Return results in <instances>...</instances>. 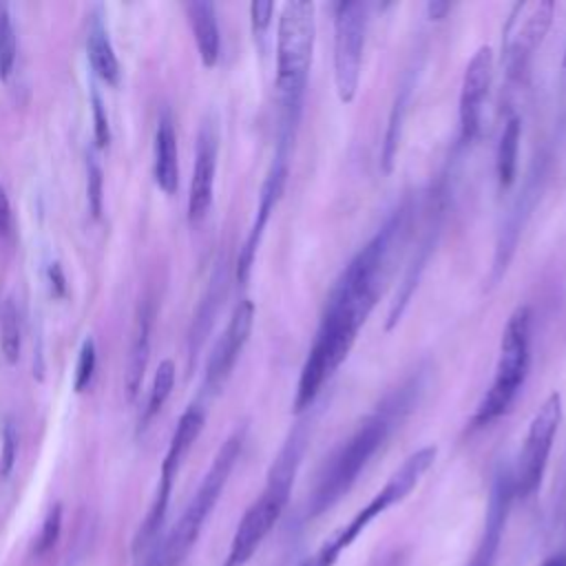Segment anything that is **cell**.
Instances as JSON below:
<instances>
[{"label": "cell", "mask_w": 566, "mask_h": 566, "mask_svg": "<svg viewBox=\"0 0 566 566\" xmlns=\"http://www.w3.org/2000/svg\"><path fill=\"white\" fill-rule=\"evenodd\" d=\"M416 203L405 197L371 234V239L349 259L332 285L325 307L298 374L292 409L296 416L310 411L323 385L347 360L360 327L378 305L398 261L409 243Z\"/></svg>", "instance_id": "1"}, {"label": "cell", "mask_w": 566, "mask_h": 566, "mask_svg": "<svg viewBox=\"0 0 566 566\" xmlns=\"http://www.w3.org/2000/svg\"><path fill=\"white\" fill-rule=\"evenodd\" d=\"M427 387V369L409 374L400 385L389 389L382 400L340 440L318 467L305 502V517L314 520L336 506L356 484L374 455L400 429L416 409Z\"/></svg>", "instance_id": "2"}, {"label": "cell", "mask_w": 566, "mask_h": 566, "mask_svg": "<svg viewBox=\"0 0 566 566\" xmlns=\"http://www.w3.org/2000/svg\"><path fill=\"white\" fill-rule=\"evenodd\" d=\"M316 42V4L290 0L281 7L276 27V142L279 150H294L303 102L307 93Z\"/></svg>", "instance_id": "3"}, {"label": "cell", "mask_w": 566, "mask_h": 566, "mask_svg": "<svg viewBox=\"0 0 566 566\" xmlns=\"http://www.w3.org/2000/svg\"><path fill=\"white\" fill-rule=\"evenodd\" d=\"M310 429H312L310 418L298 420L290 429L287 438L283 440L268 471V480L259 497L248 506V511L237 524L223 566H245L252 559V555L259 551L268 533L274 528V524L281 520L290 502L292 486L310 442Z\"/></svg>", "instance_id": "4"}, {"label": "cell", "mask_w": 566, "mask_h": 566, "mask_svg": "<svg viewBox=\"0 0 566 566\" xmlns=\"http://www.w3.org/2000/svg\"><path fill=\"white\" fill-rule=\"evenodd\" d=\"M531 323L533 314L528 305H520L511 312L502 329L493 380L469 418L471 431L489 427L509 413L520 396L531 369Z\"/></svg>", "instance_id": "5"}, {"label": "cell", "mask_w": 566, "mask_h": 566, "mask_svg": "<svg viewBox=\"0 0 566 566\" xmlns=\"http://www.w3.org/2000/svg\"><path fill=\"white\" fill-rule=\"evenodd\" d=\"M438 455L436 444L420 447L387 478V482L374 493V497L338 531H334L325 542L301 564V566H336L340 555L360 537V533L382 513L407 500V495L420 484L424 473L433 467Z\"/></svg>", "instance_id": "6"}, {"label": "cell", "mask_w": 566, "mask_h": 566, "mask_svg": "<svg viewBox=\"0 0 566 566\" xmlns=\"http://www.w3.org/2000/svg\"><path fill=\"white\" fill-rule=\"evenodd\" d=\"M243 440H245V427L230 433L226 438V442L219 447V451H217L208 473L203 475L197 493L192 495L184 515L172 526L166 544L161 546V553H159L155 566H181V562L190 553L192 544L197 542L210 511L214 509L217 500L223 493V486H226V482H228V478H230V473H232V469H234V464L241 455Z\"/></svg>", "instance_id": "7"}, {"label": "cell", "mask_w": 566, "mask_h": 566, "mask_svg": "<svg viewBox=\"0 0 566 566\" xmlns=\"http://www.w3.org/2000/svg\"><path fill=\"white\" fill-rule=\"evenodd\" d=\"M553 13V0H528L513 4L502 29V71L509 88L526 82L531 62L551 29Z\"/></svg>", "instance_id": "8"}, {"label": "cell", "mask_w": 566, "mask_h": 566, "mask_svg": "<svg viewBox=\"0 0 566 566\" xmlns=\"http://www.w3.org/2000/svg\"><path fill=\"white\" fill-rule=\"evenodd\" d=\"M367 24V2L334 4V91L343 104H352L358 93Z\"/></svg>", "instance_id": "9"}, {"label": "cell", "mask_w": 566, "mask_h": 566, "mask_svg": "<svg viewBox=\"0 0 566 566\" xmlns=\"http://www.w3.org/2000/svg\"><path fill=\"white\" fill-rule=\"evenodd\" d=\"M559 422H562V394L553 391L546 396V400L533 413L528 429H526L524 444L517 455V462L511 469L515 497L526 500V497L535 495V491L539 489Z\"/></svg>", "instance_id": "10"}, {"label": "cell", "mask_w": 566, "mask_h": 566, "mask_svg": "<svg viewBox=\"0 0 566 566\" xmlns=\"http://www.w3.org/2000/svg\"><path fill=\"white\" fill-rule=\"evenodd\" d=\"M290 161H292L290 153L274 150L272 161L268 166V172L263 177V184H261V190H259V199H256L254 219H252V226L248 230V237H245V241H243V245L239 250L237 263H234V274H237V281L241 285H245L248 279H250V272H252V265H254V256L259 252V245H261L263 232L268 228V221H270L274 208L279 206V201L283 197V190H285V184H287V172H290Z\"/></svg>", "instance_id": "11"}, {"label": "cell", "mask_w": 566, "mask_h": 566, "mask_svg": "<svg viewBox=\"0 0 566 566\" xmlns=\"http://www.w3.org/2000/svg\"><path fill=\"white\" fill-rule=\"evenodd\" d=\"M493 66L495 55L489 44H482L471 55L462 84H460V102H458V146L467 148L473 144L482 130V115H484V102L489 97L491 80H493Z\"/></svg>", "instance_id": "12"}, {"label": "cell", "mask_w": 566, "mask_h": 566, "mask_svg": "<svg viewBox=\"0 0 566 566\" xmlns=\"http://www.w3.org/2000/svg\"><path fill=\"white\" fill-rule=\"evenodd\" d=\"M444 188L442 186H436L429 197H427V203H424V230L420 234V241L418 245L413 248V256L405 270V276L402 281L398 283V292L389 305V312H387V323L385 327L391 329L400 323L409 301H411V294L413 290L418 287V281L422 276V270L427 268V261H429V254L433 252L436 248V241H438V234H440V226H442V219H444Z\"/></svg>", "instance_id": "13"}, {"label": "cell", "mask_w": 566, "mask_h": 566, "mask_svg": "<svg viewBox=\"0 0 566 566\" xmlns=\"http://www.w3.org/2000/svg\"><path fill=\"white\" fill-rule=\"evenodd\" d=\"M513 500V471L509 467H500L491 480L484 524L467 566H495Z\"/></svg>", "instance_id": "14"}, {"label": "cell", "mask_w": 566, "mask_h": 566, "mask_svg": "<svg viewBox=\"0 0 566 566\" xmlns=\"http://www.w3.org/2000/svg\"><path fill=\"white\" fill-rule=\"evenodd\" d=\"M254 325V303L250 298H241L232 310V316L212 347L206 363V389L217 391L223 380L230 376L241 349L245 347Z\"/></svg>", "instance_id": "15"}, {"label": "cell", "mask_w": 566, "mask_h": 566, "mask_svg": "<svg viewBox=\"0 0 566 566\" xmlns=\"http://www.w3.org/2000/svg\"><path fill=\"white\" fill-rule=\"evenodd\" d=\"M217 126L212 122H203L197 135V148H195V168L190 179V192H188V219L201 221L212 203V186H214V172H217Z\"/></svg>", "instance_id": "16"}, {"label": "cell", "mask_w": 566, "mask_h": 566, "mask_svg": "<svg viewBox=\"0 0 566 566\" xmlns=\"http://www.w3.org/2000/svg\"><path fill=\"white\" fill-rule=\"evenodd\" d=\"M188 22L199 49L201 64L212 69L219 60L221 51V35H219V22H217V9L208 0H192L186 2Z\"/></svg>", "instance_id": "17"}, {"label": "cell", "mask_w": 566, "mask_h": 566, "mask_svg": "<svg viewBox=\"0 0 566 566\" xmlns=\"http://www.w3.org/2000/svg\"><path fill=\"white\" fill-rule=\"evenodd\" d=\"M203 422H206V416H203L201 407H197V405H192L190 409H186L181 413V418H179V422L172 431L166 460L161 464V480L159 482L172 486V480H175L186 453L190 451L192 442L199 438V433L203 429Z\"/></svg>", "instance_id": "18"}, {"label": "cell", "mask_w": 566, "mask_h": 566, "mask_svg": "<svg viewBox=\"0 0 566 566\" xmlns=\"http://www.w3.org/2000/svg\"><path fill=\"white\" fill-rule=\"evenodd\" d=\"M155 181L168 195H172L179 184L177 135L168 113L159 117L157 133H155Z\"/></svg>", "instance_id": "19"}, {"label": "cell", "mask_w": 566, "mask_h": 566, "mask_svg": "<svg viewBox=\"0 0 566 566\" xmlns=\"http://www.w3.org/2000/svg\"><path fill=\"white\" fill-rule=\"evenodd\" d=\"M520 137H522V119L511 113L504 119V128L495 150V177L500 192L509 190L517 177V159H520Z\"/></svg>", "instance_id": "20"}, {"label": "cell", "mask_w": 566, "mask_h": 566, "mask_svg": "<svg viewBox=\"0 0 566 566\" xmlns=\"http://www.w3.org/2000/svg\"><path fill=\"white\" fill-rule=\"evenodd\" d=\"M150 321L153 314L148 307H139L130 340V354H128V367H126V394L128 400H133L139 391L144 369L148 363V349H150Z\"/></svg>", "instance_id": "21"}, {"label": "cell", "mask_w": 566, "mask_h": 566, "mask_svg": "<svg viewBox=\"0 0 566 566\" xmlns=\"http://www.w3.org/2000/svg\"><path fill=\"white\" fill-rule=\"evenodd\" d=\"M226 281H228V274H226V263L221 261L210 279V285H208V292L195 314V321H192V329H190V354L195 356L203 343V338L208 336L210 332V325L214 323V316H217V310H219V303L223 298V290H226Z\"/></svg>", "instance_id": "22"}, {"label": "cell", "mask_w": 566, "mask_h": 566, "mask_svg": "<svg viewBox=\"0 0 566 566\" xmlns=\"http://www.w3.org/2000/svg\"><path fill=\"white\" fill-rule=\"evenodd\" d=\"M416 80H413V71H409L405 75V80L400 82V88L396 93L391 113H389V124H387V133H385V144L380 150V166L385 172H391L394 168V159H396V150H398V139H400V128L405 122V113H407V104L411 99Z\"/></svg>", "instance_id": "23"}, {"label": "cell", "mask_w": 566, "mask_h": 566, "mask_svg": "<svg viewBox=\"0 0 566 566\" xmlns=\"http://www.w3.org/2000/svg\"><path fill=\"white\" fill-rule=\"evenodd\" d=\"M86 51H88V60H91L95 73H97L104 82L115 84L117 77H119V64H117L113 44H111V40H108V33H106V29H104L99 22H95V24L88 29Z\"/></svg>", "instance_id": "24"}, {"label": "cell", "mask_w": 566, "mask_h": 566, "mask_svg": "<svg viewBox=\"0 0 566 566\" xmlns=\"http://www.w3.org/2000/svg\"><path fill=\"white\" fill-rule=\"evenodd\" d=\"M0 347L9 363L20 358V321L11 298H4L0 305Z\"/></svg>", "instance_id": "25"}, {"label": "cell", "mask_w": 566, "mask_h": 566, "mask_svg": "<svg viewBox=\"0 0 566 566\" xmlns=\"http://www.w3.org/2000/svg\"><path fill=\"white\" fill-rule=\"evenodd\" d=\"M175 374H177V371H175V363H172L170 358H166V360L159 363V367H157V371H155V378H153L150 398H148V416L157 413V411L164 407L166 398H168L170 391H172Z\"/></svg>", "instance_id": "26"}, {"label": "cell", "mask_w": 566, "mask_h": 566, "mask_svg": "<svg viewBox=\"0 0 566 566\" xmlns=\"http://www.w3.org/2000/svg\"><path fill=\"white\" fill-rule=\"evenodd\" d=\"M86 199H88L91 214L97 219L104 206V175L93 155H88V161H86Z\"/></svg>", "instance_id": "27"}, {"label": "cell", "mask_w": 566, "mask_h": 566, "mask_svg": "<svg viewBox=\"0 0 566 566\" xmlns=\"http://www.w3.org/2000/svg\"><path fill=\"white\" fill-rule=\"evenodd\" d=\"M274 9L276 4L272 0H254L250 4V27L254 33V40L263 46V40L268 38L272 18H274Z\"/></svg>", "instance_id": "28"}, {"label": "cell", "mask_w": 566, "mask_h": 566, "mask_svg": "<svg viewBox=\"0 0 566 566\" xmlns=\"http://www.w3.org/2000/svg\"><path fill=\"white\" fill-rule=\"evenodd\" d=\"M60 528H62V506L55 504L42 522V531L35 542V555H44L55 546V542L60 537Z\"/></svg>", "instance_id": "29"}, {"label": "cell", "mask_w": 566, "mask_h": 566, "mask_svg": "<svg viewBox=\"0 0 566 566\" xmlns=\"http://www.w3.org/2000/svg\"><path fill=\"white\" fill-rule=\"evenodd\" d=\"M93 371H95V343H93V338H86V340L82 343V349H80L73 389H75V391H82V389L91 382Z\"/></svg>", "instance_id": "30"}, {"label": "cell", "mask_w": 566, "mask_h": 566, "mask_svg": "<svg viewBox=\"0 0 566 566\" xmlns=\"http://www.w3.org/2000/svg\"><path fill=\"white\" fill-rule=\"evenodd\" d=\"M93 122H95V142L99 148L108 146L111 142V126H108V117L104 111V104L99 99L97 93H93Z\"/></svg>", "instance_id": "31"}, {"label": "cell", "mask_w": 566, "mask_h": 566, "mask_svg": "<svg viewBox=\"0 0 566 566\" xmlns=\"http://www.w3.org/2000/svg\"><path fill=\"white\" fill-rule=\"evenodd\" d=\"M18 453V433L11 422L4 424V436H2V458H0V473L7 475L15 462Z\"/></svg>", "instance_id": "32"}, {"label": "cell", "mask_w": 566, "mask_h": 566, "mask_svg": "<svg viewBox=\"0 0 566 566\" xmlns=\"http://www.w3.org/2000/svg\"><path fill=\"white\" fill-rule=\"evenodd\" d=\"M13 60H15V38H13V31H9L7 40L0 46V77L2 80L11 73Z\"/></svg>", "instance_id": "33"}, {"label": "cell", "mask_w": 566, "mask_h": 566, "mask_svg": "<svg viewBox=\"0 0 566 566\" xmlns=\"http://www.w3.org/2000/svg\"><path fill=\"white\" fill-rule=\"evenodd\" d=\"M371 566H409V555L405 548H394L378 557Z\"/></svg>", "instance_id": "34"}, {"label": "cell", "mask_w": 566, "mask_h": 566, "mask_svg": "<svg viewBox=\"0 0 566 566\" xmlns=\"http://www.w3.org/2000/svg\"><path fill=\"white\" fill-rule=\"evenodd\" d=\"M11 232V206L4 188L0 186V237H7Z\"/></svg>", "instance_id": "35"}, {"label": "cell", "mask_w": 566, "mask_h": 566, "mask_svg": "<svg viewBox=\"0 0 566 566\" xmlns=\"http://www.w3.org/2000/svg\"><path fill=\"white\" fill-rule=\"evenodd\" d=\"M49 279H51V290L55 296H64L66 292V279H64V272H62V265L60 263H51L49 268Z\"/></svg>", "instance_id": "36"}, {"label": "cell", "mask_w": 566, "mask_h": 566, "mask_svg": "<svg viewBox=\"0 0 566 566\" xmlns=\"http://www.w3.org/2000/svg\"><path fill=\"white\" fill-rule=\"evenodd\" d=\"M424 11H427L429 20H442L451 11V2H447V0H431V2L424 4Z\"/></svg>", "instance_id": "37"}, {"label": "cell", "mask_w": 566, "mask_h": 566, "mask_svg": "<svg viewBox=\"0 0 566 566\" xmlns=\"http://www.w3.org/2000/svg\"><path fill=\"white\" fill-rule=\"evenodd\" d=\"M9 31H11V24H9V9H7L4 2H0V46H2V42L7 40Z\"/></svg>", "instance_id": "38"}, {"label": "cell", "mask_w": 566, "mask_h": 566, "mask_svg": "<svg viewBox=\"0 0 566 566\" xmlns=\"http://www.w3.org/2000/svg\"><path fill=\"white\" fill-rule=\"evenodd\" d=\"M542 566H566V555H553Z\"/></svg>", "instance_id": "39"}, {"label": "cell", "mask_w": 566, "mask_h": 566, "mask_svg": "<svg viewBox=\"0 0 566 566\" xmlns=\"http://www.w3.org/2000/svg\"><path fill=\"white\" fill-rule=\"evenodd\" d=\"M564 69H566V51H564Z\"/></svg>", "instance_id": "40"}]
</instances>
